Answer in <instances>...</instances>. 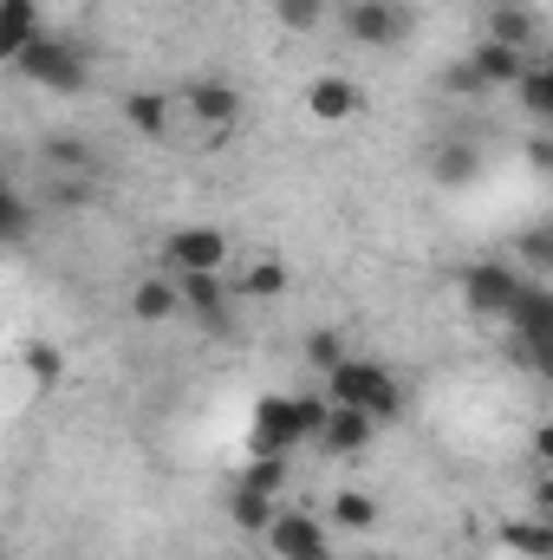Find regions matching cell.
I'll return each instance as SVG.
<instances>
[{
  "instance_id": "cell-28",
  "label": "cell",
  "mask_w": 553,
  "mask_h": 560,
  "mask_svg": "<svg viewBox=\"0 0 553 560\" xmlns=\"http://www.w3.org/2000/svg\"><path fill=\"white\" fill-rule=\"evenodd\" d=\"M280 20L293 26V33H306V26H319V13H326V0H274Z\"/></svg>"
},
{
  "instance_id": "cell-19",
  "label": "cell",
  "mask_w": 553,
  "mask_h": 560,
  "mask_svg": "<svg viewBox=\"0 0 553 560\" xmlns=\"http://www.w3.org/2000/svg\"><path fill=\"white\" fill-rule=\"evenodd\" d=\"M332 522H339L345 535H372V528H378V502H372L365 489H339V495H332Z\"/></svg>"
},
{
  "instance_id": "cell-33",
  "label": "cell",
  "mask_w": 553,
  "mask_h": 560,
  "mask_svg": "<svg viewBox=\"0 0 553 560\" xmlns=\"http://www.w3.org/2000/svg\"><path fill=\"white\" fill-rule=\"evenodd\" d=\"M7 235H13V242L26 235V202H20V196H7Z\"/></svg>"
},
{
  "instance_id": "cell-27",
  "label": "cell",
  "mask_w": 553,
  "mask_h": 560,
  "mask_svg": "<svg viewBox=\"0 0 553 560\" xmlns=\"http://www.w3.org/2000/svg\"><path fill=\"white\" fill-rule=\"evenodd\" d=\"M508 352L528 365V372H541V378H553V339H541V346H528V339H508Z\"/></svg>"
},
{
  "instance_id": "cell-23",
  "label": "cell",
  "mask_w": 553,
  "mask_h": 560,
  "mask_svg": "<svg viewBox=\"0 0 553 560\" xmlns=\"http://www.w3.org/2000/svg\"><path fill=\"white\" fill-rule=\"evenodd\" d=\"M515 92H521V105H528L541 125H553V66H528Z\"/></svg>"
},
{
  "instance_id": "cell-6",
  "label": "cell",
  "mask_w": 553,
  "mask_h": 560,
  "mask_svg": "<svg viewBox=\"0 0 553 560\" xmlns=\"http://www.w3.org/2000/svg\"><path fill=\"white\" fill-rule=\"evenodd\" d=\"M274 560H332V541H326V522L319 515H306V509H286L274 528L261 535Z\"/></svg>"
},
{
  "instance_id": "cell-35",
  "label": "cell",
  "mask_w": 553,
  "mask_h": 560,
  "mask_svg": "<svg viewBox=\"0 0 553 560\" xmlns=\"http://www.w3.org/2000/svg\"><path fill=\"white\" fill-rule=\"evenodd\" d=\"M534 509L553 522V469H541V482H534Z\"/></svg>"
},
{
  "instance_id": "cell-20",
  "label": "cell",
  "mask_w": 553,
  "mask_h": 560,
  "mask_svg": "<svg viewBox=\"0 0 553 560\" xmlns=\"http://www.w3.org/2000/svg\"><path fill=\"white\" fill-rule=\"evenodd\" d=\"M502 541H508V555H528V560H553V522H508L502 528Z\"/></svg>"
},
{
  "instance_id": "cell-30",
  "label": "cell",
  "mask_w": 553,
  "mask_h": 560,
  "mask_svg": "<svg viewBox=\"0 0 553 560\" xmlns=\"http://www.w3.org/2000/svg\"><path fill=\"white\" fill-rule=\"evenodd\" d=\"M443 85H449V92H489V85H482V72H475V66H469V59H456V66H449V79H443Z\"/></svg>"
},
{
  "instance_id": "cell-25",
  "label": "cell",
  "mask_w": 553,
  "mask_h": 560,
  "mask_svg": "<svg viewBox=\"0 0 553 560\" xmlns=\"http://www.w3.org/2000/svg\"><path fill=\"white\" fill-rule=\"evenodd\" d=\"M46 163L66 170V176H85V170H92V150L79 138H46Z\"/></svg>"
},
{
  "instance_id": "cell-21",
  "label": "cell",
  "mask_w": 553,
  "mask_h": 560,
  "mask_svg": "<svg viewBox=\"0 0 553 560\" xmlns=\"http://www.w3.org/2000/svg\"><path fill=\"white\" fill-rule=\"evenodd\" d=\"M469 176H482V150H475V143H443V150H436V183H449V189H456V183H469Z\"/></svg>"
},
{
  "instance_id": "cell-15",
  "label": "cell",
  "mask_w": 553,
  "mask_h": 560,
  "mask_svg": "<svg viewBox=\"0 0 553 560\" xmlns=\"http://www.w3.org/2000/svg\"><path fill=\"white\" fill-rule=\"evenodd\" d=\"M469 66L482 72V85H521L528 52H521V46H502V39H482V46L469 52Z\"/></svg>"
},
{
  "instance_id": "cell-13",
  "label": "cell",
  "mask_w": 553,
  "mask_h": 560,
  "mask_svg": "<svg viewBox=\"0 0 553 560\" xmlns=\"http://www.w3.org/2000/svg\"><path fill=\"white\" fill-rule=\"evenodd\" d=\"M39 39V0H0V59L13 66Z\"/></svg>"
},
{
  "instance_id": "cell-9",
  "label": "cell",
  "mask_w": 553,
  "mask_h": 560,
  "mask_svg": "<svg viewBox=\"0 0 553 560\" xmlns=\"http://www.w3.org/2000/svg\"><path fill=\"white\" fill-rule=\"evenodd\" d=\"M183 105H189V118H196V125H209V131H228V125L242 118V98H235V85H222V79L189 85V92H183Z\"/></svg>"
},
{
  "instance_id": "cell-5",
  "label": "cell",
  "mask_w": 553,
  "mask_h": 560,
  "mask_svg": "<svg viewBox=\"0 0 553 560\" xmlns=\"http://www.w3.org/2000/svg\"><path fill=\"white\" fill-rule=\"evenodd\" d=\"M521 287H528V280L515 275V268H502V261H469V268H462V300H469V313H489V319H508L515 300H521Z\"/></svg>"
},
{
  "instance_id": "cell-32",
  "label": "cell",
  "mask_w": 553,
  "mask_h": 560,
  "mask_svg": "<svg viewBox=\"0 0 553 560\" xmlns=\"http://www.w3.org/2000/svg\"><path fill=\"white\" fill-rule=\"evenodd\" d=\"M528 163L541 170V176H553V138L541 131V138H528Z\"/></svg>"
},
{
  "instance_id": "cell-14",
  "label": "cell",
  "mask_w": 553,
  "mask_h": 560,
  "mask_svg": "<svg viewBox=\"0 0 553 560\" xmlns=\"http://www.w3.org/2000/svg\"><path fill=\"white\" fill-rule=\"evenodd\" d=\"M508 326H515V339H528V346L553 339V287H521V300H515Z\"/></svg>"
},
{
  "instance_id": "cell-11",
  "label": "cell",
  "mask_w": 553,
  "mask_h": 560,
  "mask_svg": "<svg viewBox=\"0 0 553 560\" xmlns=\"http://www.w3.org/2000/svg\"><path fill=\"white\" fill-rule=\"evenodd\" d=\"M372 430H378V418H372V411L332 405V418H326V430H319V450H332V456H358V450L372 443Z\"/></svg>"
},
{
  "instance_id": "cell-22",
  "label": "cell",
  "mask_w": 553,
  "mask_h": 560,
  "mask_svg": "<svg viewBox=\"0 0 553 560\" xmlns=\"http://www.w3.org/2000/svg\"><path fill=\"white\" fill-rule=\"evenodd\" d=\"M489 39H502V46H521V52H528V39H534V20L521 13V0H502V7L489 13Z\"/></svg>"
},
{
  "instance_id": "cell-3",
  "label": "cell",
  "mask_w": 553,
  "mask_h": 560,
  "mask_svg": "<svg viewBox=\"0 0 553 560\" xmlns=\"http://www.w3.org/2000/svg\"><path fill=\"white\" fill-rule=\"evenodd\" d=\"M13 72L33 79V85H46V92H85V52H79L72 39H52V33H39V39L13 59Z\"/></svg>"
},
{
  "instance_id": "cell-31",
  "label": "cell",
  "mask_w": 553,
  "mask_h": 560,
  "mask_svg": "<svg viewBox=\"0 0 553 560\" xmlns=\"http://www.w3.org/2000/svg\"><path fill=\"white\" fill-rule=\"evenodd\" d=\"M26 365H33V372H39V378H46V385H52V378H59V372H66V365H59V352H52V346H26Z\"/></svg>"
},
{
  "instance_id": "cell-29",
  "label": "cell",
  "mask_w": 553,
  "mask_h": 560,
  "mask_svg": "<svg viewBox=\"0 0 553 560\" xmlns=\"http://www.w3.org/2000/svg\"><path fill=\"white\" fill-rule=\"evenodd\" d=\"M521 261L528 268H553V229H528L521 235Z\"/></svg>"
},
{
  "instance_id": "cell-34",
  "label": "cell",
  "mask_w": 553,
  "mask_h": 560,
  "mask_svg": "<svg viewBox=\"0 0 553 560\" xmlns=\"http://www.w3.org/2000/svg\"><path fill=\"white\" fill-rule=\"evenodd\" d=\"M534 463H541V469H553V423H541V430H534Z\"/></svg>"
},
{
  "instance_id": "cell-16",
  "label": "cell",
  "mask_w": 553,
  "mask_h": 560,
  "mask_svg": "<svg viewBox=\"0 0 553 560\" xmlns=\"http://www.w3.org/2000/svg\"><path fill=\"white\" fill-rule=\"evenodd\" d=\"M228 522H235L242 535H268V528L280 522V509H274V495H268V489L235 482V489H228Z\"/></svg>"
},
{
  "instance_id": "cell-24",
  "label": "cell",
  "mask_w": 553,
  "mask_h": 560,
  "mask_svg": "<svg viewBox=\"0 0 553 560\" xmlns=\"http://www.w3.org/2000/svg\"><path fill=\"white\" fill-rule=\"evenodd\" d=\"M345 359H352V352H345V339H339L332 326H319V332H306V365H319V372L332 378V372H339Z\"/></svg>"
},
{
  "instance_id": "cell-2",
  "label": "cell",
  "mask_w": 553,
  "mask_h": 560,
  "mask_svg": "<svg viewBox=\"0 0 553 560\" xmlns=\"http://www.w3.org/2000/svg\"><path fill=\"white\" fill-rule=\"evenodd\" d=\"M326 398H332V405H352V411H372V418H398V411H404L398 378H391L385 365H372V359H345V365L326 378Z\"/></svg>"
},
{
  "instance_id": "cell-4",
  "label": "cell",
  "mask_w": 553,
  "mask_h": 560,
  "mask_svg": "<svg viewBox=\"0 0 553 560\" xmlns=\"http://www.w3.org/2000/svg\"><path fill=\"white\" fill-rule=\"evenodd\" d=\"M228 268V235L209 222H189L163 242V275H222Z\"/></svg>"
},
{
  "instance_id": "cell-1",
  "label": "cell",
  "mask_w": 553,
  "mask_h": 560,
  "mask_svg": "<svg viewBox=\"0 0 553 560\" xmlns=\"http://www.w3.org/2000/svg\"><path fill=\"white\" fill-rule=\"evenodd\" d=\"M326 418H332V405H319V398H261L248 450H255V456H286L299 436H319Z\"/></svg>"
},
{
  "instance_id": "cell-18",
  "label": "cell",
  "mask_w": 553,
  "mask_h": 560,
  "mask_svg": "<svg viewBox=\"0 0 553 560\" xmlns=\"http://www.w3.org/2000/svg\"><path fill=\"white\" fill-rule=\"evenodd\" d=\"M125 125H131L138 138H163V131H169V98H163V92H131V98H125Z\"/></svg>"
},
{
  "instance_id": "cell-8",
  "label": "cell",
  "mask_w": 553,
  "mask_h": 560,
  "mask_svg": "<svg viewBox=\"0 0 553 560\" xmlns=\"http://www.w3.org/2000/svg\"><path fill=\"white\" fill-rule=\"evenodd\" d=\"M306 112H313V125H345V118H358V112H365V92H358L352 79L326 72V79H313V85H306Z\"/></svg>"
},
{
  "instance_id": "cell-10",
  "label": "cell",
  "mask_w": 553,
  "mask_h": 560,
  "mask_svg": "<svg viewBox=\"0 0 553 560\" xmlns=\"http://www.w3.org/2000/svg\"><path fill=\"white\" fill-rule=\"evenodd\" d=\"M345 26H352V39H365V46H398V39H404V13H398L391 0H358V7L345 13Z\"/></svg>"
},
{
  "instance_id": "cell-26",
  "label": "cell",
  "mask_w": 553,
  "mask_h": 560,
  "mask_svg": "<svg viewBox=\"0 0 553 560\" xmlns=\"http://www.w3.org/2000/svg\"><path fill=\"white\" fill-rule=\"evenodd\" d=\"M242 482H248V489H268V495H280V482H286V456H255Z\"/></svg>"
},
{
  "instance_id": "cell-12",
  "label": "cell",
  "mask_w": 553,
  "mask_h": 560,
  "mask_svg": "<svg viewBox=\"0 0 553 560\" xmlns=\"http://www.w3.org/2000/svg\"><path fill=\"white\" fill-rule=\"evenodd\" d=\"M131 313H138L143 326H163V319H176V313H183V280H176V275L138 280V293H131Z\"/></svg>"
},
{
  "instance_id": "cell-17",
  "label": "cell",
  "mask_w": 553,
  "mask_h": 560,
  "mask_svg": "<svg viewBox=\"0 0 553 560\" xmlns=\"http://www.w3.org/2000/svg\"><path fill=\"white\" fill-rule=\"evenodd\" d=\"M242 300H280L286 293V261H274V255H261V261H248L242 268V280H228Z\"/></svg>"
},
{
  "instance_id": "cell-7",
  "label": "cell",
  "mask_w": 553,
  "mask_h": 560,
  "mask_svg": "<svg viewBox=\"0 0 553 560\" xmlns=\"http://www.w3.org/2000/svg\"><path fill=\"white\" fill-rule=\"evenodd\" d=\"M176 280H183V306H189L209 332L235 339V313H228V293H235V287L222 275H176Z\"/></svg>"
}]
</instances>
